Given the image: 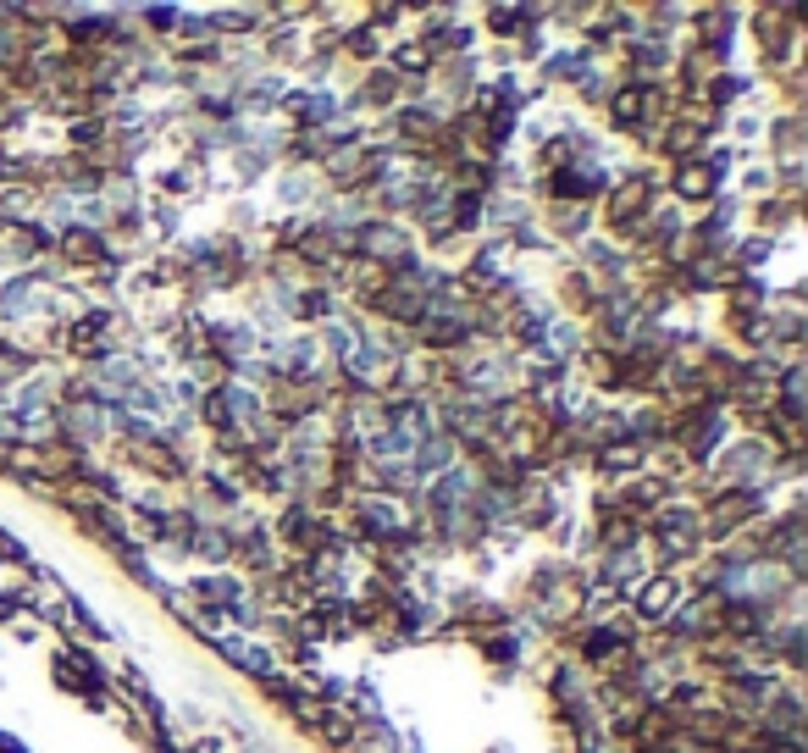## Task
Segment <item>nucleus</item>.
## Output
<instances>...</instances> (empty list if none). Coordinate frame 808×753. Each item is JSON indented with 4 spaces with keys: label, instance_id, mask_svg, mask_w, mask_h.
Listing matches in <instances>:
<instances>
[{
    "label": "nucleus",
    "instance_id": "f03ea898",
    "mask_svg": "<svg viewBox=\"0 0 808 753\" xmlns=\"http://www.w3.org/2000/svg\"><path fill=\"white\" fill-rule=\"evenodd\" d=\"M681 189H687V194H703V189H709V167H692L687 178H681Z\"/></svg>",
    "mask_w": 808,
    "mask_h": 753
},
{
    "label": "nucleus",
    "instance_id": "f257e3e1",
    "mask_svg": "<svg viewBox=\"0 0 808 753\" xmlns=\"http://www.w3.org/2000/svg\"><path fill=\"white\" fill-rule=\"evenodd\" d=\"M670 610V582H654L648 598H642V615H665Z\"/></svg>",
    "mask_w": 808,
    "mask_h": 753
}]
</instances>
